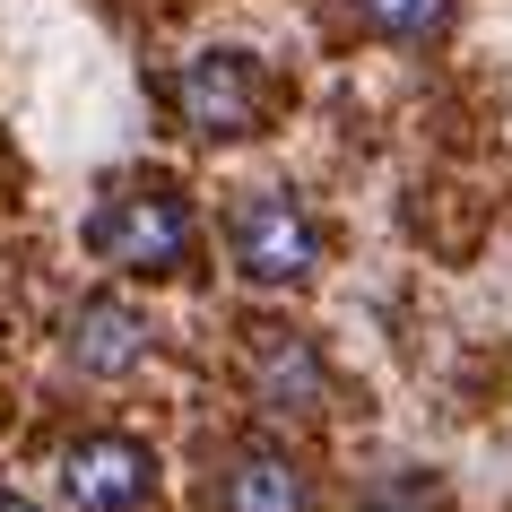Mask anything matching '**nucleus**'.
Segmentation results:
<instances>
[{
  "instance_id": "obj_3",
  "label": "nucleus",
  "mask_w": 512,
  "mask_h": 512,
  "mask_svg": "<svg viewBox=\"0 0 512 512\" xmlns=\"http://www.w3.org/2000/svg\"><path fill=\"white\" fill-rule=\"evenodd\" d=\"M261 105H270V87H261V61L252 53H200V61L174 70V113L200 139H252Z\"/></svg>"
},
{
  "instance_id": "obj_1",
  "label": "nucleus",
  "mask_w": 512,
  "mask_h": 512,
  "mask_svg": "<svg viewBox=\"0 0 512 512\" xmlns=\"http://www.w3.org/2000/svg\"><path fill=\"white\" fill-rule=\"evenodd\" d=\"M87 252L96 261H113V270L131 278H174L191 261V209L174 200V191H113L105 209L87 217Z\"/></svg>"
},
{
  "instance_id": "obj_6",
  "label": "nucleus",
  "mask_w": 512,
  "mask_h": 512,
  "mask_svg": "<svg viewBox=\"0 0 512 512\" xmlns=\"http://www.w3.org/2000/svg\"><path fill=\"white\" fill-rule=\"evenodd\" d=\"M217 512H313V478H304L287 452L252 443V452L226 460V478H217Z\"/></svg>"
},
{
  "instance_id": "obj_5",
  "label": "nucleus",
  "mask_w": 512,
  "mask_h": 512,
  "mask_svg": "<svg viewBox=\"0 0 512 512\" xmlns=\"http://www.w3.org/2000/svg\"><path fill=\"white\" fill-rule=\"evenodd\" d=\"M139 356H148V322H139L131 304H113V296H87L79 313H70V365L96 382L113 374H131Z\"/></svg>"
},
{
  "instance_id": "obj_4",
  "label": "nucleus",
  "mask_w": 512,
  "mask_h": 512,
  "mask_svg": "<svg viewBox=\"0 0 512 512\" xmlns=\"http://www.w3.org/2000/svg\"><path fill=\"white\" fill-rule=\"evenodd\" d=\"M148 486H157V460H148V443H131V434H79V443L61 452V495L79 512H139Z\"/></svg>"
},
{
  "instance_id": "obj_8",
  "label": "nucleus",
  "mask_w": 512,
  "mask_h": 512,
  "mask_svg": "<svg viewBox=\"0 0 512 512\" xmlns=\"http://www.w3.org/2000/svg\"><path fill=\"white\" fill-rule=\"evenodd\" d=\"M356 18L391 44H426V35L452 27V0H356Z\"/></svg>"
},
{
  "instance_id": "obj_2",
  "label": "nucleus",
  "mask_w": 512,
  "mask_h": 512,
  "mask_svg": "<svg viewBox=\"0 0 512 512\" xmlns=\"http://www.w3.org/2000/svg\"><path fill=\"white\" fill-rule=\"evenodd\" d=\"M226 252H235V270L252 278V287H296V278H313V261H322V226H313L304 200H287V191H243L235 217H226Z\"/></svg>"
},
{
  "instance_id": "obj_9",
  "label": "nucleus",
  "mask_w": 512,
  "mask_h": 512,
  "mask_svg": "<svg viewBox=\"0 0 512 512\" xmlns=\"http://www.w3.org/2000/svg\"><path fill=\"white\" fill-rule=\"evenodd\" d=\"M0 512H35V504H27V495H0Z\"/></svg>"
},
{
  "instance_id": "obj_7",
  "label": "nucleus",
  "mask_w": 512,
  "mask_h": 512,
  "mask_svg": "<svg viewBox=\"0 0 512 512\" xmlns=\"http://www.w3.org/2000/svg\"><path fill=\"white\" fill-rule=\"evenodd\" d=\"M252 391H261V408H278V417H313V408H322V356L304 348V339H270L261 365H252Z\"/></svg>"
}]
</instances>
